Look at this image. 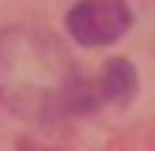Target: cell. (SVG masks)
Wrapping results in <instances>:
<instances>
[{
	"instance_id": "3",
	"label": "cell",
	"mask_w": 155,
	"mask_h": 151,
	"mask_svg": "<svg viewBox=\"0 0 155 151\" xmlns=\"http://www.w3.org/2000/svg\"><path fill=\"white\" fill-rule=\"evenodd\" d=\"M102 95L110 102H129L136 95V72L129 60H110L102 72Z\"/></svg>"
},
{
	"instance_id": "2",
	"label": "cell",
	"mask_w": 155,
	"mask_h": 151,
	"mask_svg": "<svg viewBox=\"0 0 155 151\" xmlns=\"http://www.w3.org/2000/svg\"><path fill=\"white\" fill-rule=\"evenodd\" d=\"M64 23L80 45H110L129 30L133 11L125 8V0H80Z\"/></svg>"
},
{
	"instance_id": "1",
	"label": "cell",
	"mask_w": 155,
	"mask_h": 151,
	"mask_svg": "<svg viewBox=\"0 0 155 151\" xmlns=\"http://www.w3.org/2000/svg\"><path fill=\"white\" fill-rule=\"evenodd\" d=\"M0 98L15 113L53 121L87 110V83L49 30L19 27L0 34Z\"/></svg>"
}]
</instances>
